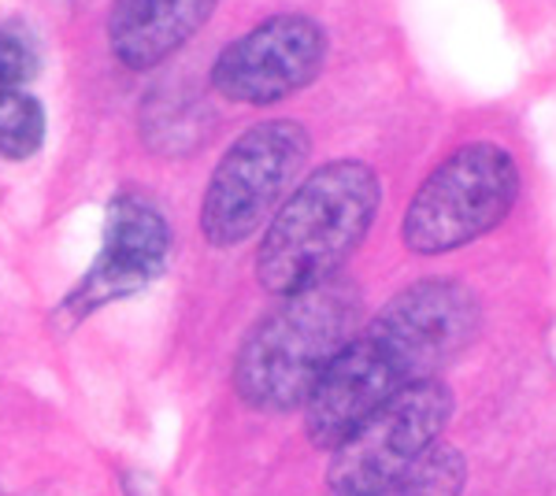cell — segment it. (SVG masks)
Instances as JSON below:
<instances>
[{"label":"cell","instance_id":"obj_1","mask_svg":"<svg viewBox=\"0 0 556 496\" xmlns=\"http://www.w3.org/2000/svg\"><path fill=\"white\" fill-rule=\"evenodd\" d=\"M482 330V304L456 278H424L382 304L371 322L349 338L304 400V434L319 453L353 434L408 385L438 378Z\"/></svg>","mask_w":556,"mask_h":496},{"label":"cell","instance_id":"obj_2","mask_svg":"<svg viewBox=\"0 0 556 496\" xmlns=\"http://www.w3.org/2000/svg\"><path fill=\"white\" fill-rule=\"evenodd\" d=\"M382 207V178L364 160H330L293 186L256 249V282L293 296L342 275Z\"/></svg>","mask_w":556,"mask_h":496},{"label":"cell","instance_id":"obj_3","mask_svg":"<svg viewBox=\"0 0 556 496\" xmlns=\"http://www.w3.org/2000/svg\"><path fill=\"white\" fill-rule=\"evenodd\" d=\"M361 319L364 293L342 275L282 296L238 348L235 393L241 404L267 415L304 408L323 371L361 330Z\"/></svg>","mask_w":556,"mask_h":496},{"label":"cell","instance_id":"obj_4","mask_svg":"<svg viewBox=\"0 0 556 496\" xmlns=\"http://www.w3.org/2000/svg\"><path fill=\"white\" fill-rule=\"evenodd\" d=\"M519 201V164L497 141L453 149L419 182L401 219V241L416 256L468 249L508 219Z\"/></svg>","mask_w":556,"mask_h":496},{"label":"cell","instance_id":"obj_5","mask_svg":"<svg viewBox=\"0 0 556 496\" xmlns=\"http://www.w3.org/2000/svg\"><path fill=\"white\" fill-rule=\"evenodd\" d=\"M312 156L298 119H267L230 141L201 201V233L212 249H235L275 219Z\"/></svg>","mask_w":556,"mask_h":496},{"label":"cell","instance_id":"obj_6","mask_svg":"<svg viewBox=\"0 0 556 496\" xmlns=\"http://www.w3.org/2000/svg\"><path fill=\"white\" fill-rule=\"evenodd\" d=\"M456 400L442 378H424L375 408L342 445L330 448L327 485L334 496H382L442 441Z\"/></svg>","mask_w":556,"mask_h":496},{"label":"cell","instance_id":"obj_7","mask_svg":"<svg viewBox=\"0 0 556 496\" xmlns=\"http://www.w3.org/2000/svg\"><path fill=\"white\" fill-rule=\"evenodd\" d=\"M172 256L175 233L167 227L164 212L138 193H119L108 204L101 252L75 282V290L52 311V327L71 333L78 322H86L89 315H97L108 304L138 296L156 278L167 275Z\"/></svg>","mask_w":556,"mask_h":496},{"label":"cell","instance_id":"obj_8","mask_svg":"<svg viewBox=\"0 0 556 496\" xmlns=\"http://www.w3.org/2000/svg\"><path fill=\"white\" fill-rule=\"evenodd\" d=\"M327 26L304 12H278L215 56L208 78L223 101L271 107L308 89L327 67Z\"/></svg>","mask_w":556,"mask_h":496},{"label":"cell","instance_id":"obj_9","mask_svg":"<svg viewBox=\"0 0 556 496\" xmlns=\"http://www.w3.org/2000/svg\"><path fill=\"white\" fill-rule=\"evenodd\" d=\"M219 0H112L108 8V52L127 71L167 63L212 20Z\"/></svg>","mask_w":556,"mask_h":496},{"label":"cell","instance_id":"obj_10","mask_svg":"<svg viewBox=\"0 0 556 496\" xmlns=\"http://www.w3.org/2000/svg\"><path fill=\"white\" fill-rule=\"evenodd\" d=\"M45 145V107L23 86H0V160L26 164Z\"/></svg>","mask_w":556,"mask_h":496},{"label":"cell","instance_id":"obj_11","mask_svg":"<svg viewBox=\"0 0 556 496\" xmlns=\"http://www.w3.org/2000/svg\"><path fill=\"white\" fill-rule=\"evenodd\" d=\"M464 482H468V459L460 456V448L438 441V445L430 448L416 467H408L382 496H460Z\"/></svg>","mask_w":556,"mask_h":496},{"label":"cell","instance_id":"obj_12","mask_svg":"<svg viewBox=\"0 0 556 496\" xmlns=\"http://www.w3.org/2000/svg\"><path fill=\"white\" fill-rule=\"evenodd\" d=\"M38 75V52L20 30L0 23V86H23Z\"/></svg>","mask_w":556,"mask_h":496}]
</instances>
